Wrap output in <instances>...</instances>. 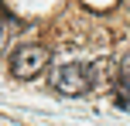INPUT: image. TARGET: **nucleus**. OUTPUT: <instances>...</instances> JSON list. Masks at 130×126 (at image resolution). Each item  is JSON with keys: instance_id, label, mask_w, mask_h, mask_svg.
<instances>
[{"instance_id": "nucleus-1", "label": "nucleus", "mask_w": 130, "mask_h": 126, "mask_svg": "<svg viewBox=\"0 0 130 126\" xmlns=\"http://www.w3.org/2000/svg\"><path fill=\"white\" fill-rule=\"evenodd\" d=\"M55 89L62 95H86L92 85H99V65H86V61H69L52 75Z\"/></svg>"}, {"instance_id": "nucleus-2", "label": "nucleus", "mask_w": 130, "mask_h": 126, "mask_svg": "<svg viewBox=\"0 0 130 126\" xmlns=\"http://www.w3.org/2000/svg\"><path fill=\"white\" fill-rule=\"evenodd\" d=\"M48 61H52V51H48L45 44H21L17 51L10 55V75L21 79V82L38 79L48 68Z\"/></svg>"}, {"instance_id": "nucleus-3", "label": "nucleus", "mask_w": 130, "mask_h": 126, "mask_svg": "<svg viewBox=\"0 0 130 126\" xmlns=\"http://www.w3.org/2000/svg\"><path fill=\"white\" fill-rule=\"evenodd\" d=\"M117 99L120 106H130V51L123 55V61L117 68Z\"/></svg>"}]
</instances>
